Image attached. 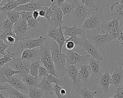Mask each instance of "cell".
Instances as JSON below:
<instances>
[{
	"instance_id": "4dcf8cb0",
	"label": "cell",
	"mask_w": 123,
	"mask_h": 98,
	"mask_svg": "<svg viewBox=\"0 0 123 98\" xmlns=\"http://www.w3.org/2000/svg\"><path fill=\"white\" fill-rule=\"evenodd\" d=\"M28 97L30 98H44L45 96L43 91L38 87H28Z\"/></svg>"
},
{
	"instance_id": "9f6ffc18",
	"label": "cell",
	"mask_w": 123,
	"mask_h": 98,
	"mask_svg": "<svg viewBox=\"0 0 123 98\" xmlns=\"http://www.w3.org/2000/svg\"></svg>"
},
{
	"instance_id": "b9f144b4",
	"label": "cell",
	"mask_w": 123,
	"mask_h": 98,
	"mask_svg": "<svg viewBox=\"0 0 123 98\" xmlns=\"http://www.w3.org/2000/svg\"><path fill=\"white\" fill-rule=\"evenodd\" d=\"M67 40L73 41L74 43V44H75V48H76V47H81V44H82V41H83L82 38H79L77 36H76V37H70L69 39H68Z\"/></svg>"
},
{
	"instance_id": "8992f818",
	"label": "cell",
	"mask_w": 123,
	"mask_h": 98,
	"mask_svg": "<svg viewBox=\"0 0 123 98\" xmlns=\"http://www.w3.org/2000/svg\"><path fill=\"white\" fill-rule=\"evenodd\" d=\"M87 40L99 50L108 47L111 41L109 34H99L98 33H91L86 35Z\"/></svg>"
},
{
	"instance_id": "4fadbf2b",
	"label": "cell",
	"mask_w": 123,
	"mask_h": 98,
	"mask_svg": "<svg viewBox=\"0 0 123 98\" xmlns=\"http://www.w3.org/2000/svg\"><path fill=\"white\" fill-rule=\"evenodd\" d=\"M28 29L27 22L20 18L19 20L13 24L12 30L19 40H21L25 37V34Z\"/></svg>"
},
{
	"instance_id": "7bdbcfd3",
	"label": "cell",
	"mask_w": 123,
	"mask_h": 98,
	"mask_svg": "<svg viewBox=\"0 0 123 98\" xmlns=\"http://www.w3.org/2000/svg\"><path fill=\"white\" fill-rule=\"evenodd\" d=\"M49 74L48 70L46 69V68L42 66H40L38 69V76L37 77H47L48 75Z\"/></svg>"
},
{
	"instance_id": "7a4b0ae2",
	"label": "cell",
	"mask_w": 123,
	"mask_h": 98,
	"mask_svg": "<svg viewBox=\"0 0 123 98\" xmlns=\"http://www.w3.org/2000/svg\"><path fill=\"white\" fill-rule=\"evenodd\" d=\"M50 45L46 40L44 43L40 46L39 61L49 74L58 78V75L51 58Z\"/></svg>"
},
{
	"instance_id": "f1b7e54d",
	"label": "cell",
	"mask_w": 123,
	"mask_h": 98,
	"mask_svg": "<svg viewBox=\"0 0 123 98\" xmlns=\"http://www.w3.org/2000/svg\"><path fill=\"white\" fill-rule=\"evenodd\" d=\"M62 30V26L55 28H49L47 36L51 38L53 41L56 42L60 34L63 33Z\"/></svg>"
},
{
	"instance_id": "5b68a950",
	"label": "cell",
	"mask_w": 123,
	"mask_h": 98,
	"mask_svg": "<svg viewBox=\"0 0 123 98\" xmlns=\"http://www.w3.org/2000/svg\"><path fill=\"white\" fill-rule=\"evenodd\" d=\"M46 40V38L43 37L41 36L36 39H31L29 37H25L18 42L15 48L18 52L22 53L25 49H31L40 46Z\"/></svg>"
},
{
	"instance_id": "ba28073f",
	"label": "cell",
	"mask_w": 123,
	"mask_h": 98,
	"mask_svg": "<svg viewBox=\"0 0 123 98\" xmlns=\"http://www.w3.org/2000/svg\"><path fill=\"white\" fill-rule=\"evenodd\" d=\"M11 62V67L14 70L20 72L18 74L22 78L29 73L31 62L22 59L21 58L14 57Z\"/></svg>"
},
{
	"instance_id": "cb8c5ba5",
	"label": "cell",
	"mask_w": 123,
	"mask_h": 98,
	"mask_svg": "<svg viewBox=\"0 0 123 98\" xmlns=\"http://www.w3.org/2000/svg\"><path fill=\"white\" fill-rule=\"evenodd\" d=\"M37 87L43 91L45 96L47 95H52L54 94L52 85L47 81L46 77L43 78L42 81L38 84Z\"/></svg>"
},
{
	"instance_id": "f907efd6",
	"label": "cell",
	"mask_w": 123,
	"mask_h": 98,
	"mask_svg": "<svg viewBox=\"0 0 123 98\" xmlns=\"http://www.w3.org/2000/svg\"><path fill=\"white\" fill-rule=\"evenodd\" d=\"M0 98H6V97H5L3 95V94L2 93L0 92Z\"/></svg>"
},
{
	"instance_id": "4316f807",
	"label": "cell",
	"mask_w": 123,
	"mask_h": 98,
	"mask_svg": "<svg viewBox=\"0 0 123 98\" xmlns=\"http://www.w3.org/2000/svg\"><path fill=\"white\" fill-rule=\"evenodd\" d=\"M78 75L80 79L82 82H88L91 76L89 65H81L80 69L78 71Z\"/></svg>"
},
{
	"instance_id": "f5cc1de1",
	"label": "cell",
	"mask_w": 123,
	"mask_h": 98,
	"mask_svg": "<svg viewBox=\"0 0 123 98\" xmlns=\"http://www.w3.org/2000/svg\"><path fill=\"white\" fill-rule=\"evenodd\" d=\"M2 0H0V2H2Z\"/></svg>"
},
{
	"instance_id": "8fae6325",
	"label": "cell",
	"mask_w": 123,
	"mask_h": 98,
	"mask_svg": "<svg viewBox=\"0 0 123 98\" xmlns=\"http://www.w3.org/2000/svg\"><path fill=\"white\" fill-rule=\"evenodd\" d=\"M83 41L81 46V48H83L85 51H86L88 54H90L92 58L98 60L100 61L103 59V57L101 55L99 49L91 44L86 38V36L82 37Z\"/></svg>"
},
{
	"instance_id": "db71d44e",
	"label": "cell",
	"mask_w": 123,
	"mask_h": 98,
	"mask_svg": "<svg viewBox=\"0 0 123 98\" xmlns=\"http://www.w3.org/2000/svg\"><path fill=\"white\" fill-rule=\"evenodd\" d=\"M0 23H1V21H0Z\"/></svg>"
},
{
	"instance_id": "e575fe53",
	"label": "cell",
	"mask_w": 123,
	"mask_h": 98,
	"mask_svg": "<svg viewBox=\"0 0 123 98\" xmlns=\"http://www.w3.org/2000/svg\"><path fill=\"white\" fill-rule=\"evenodd\" d=\"M13 24L8 19L1 22L0 28H1V35H5L12 31Z\"/></svg>"
},
{
	"instance_id": "5bb4252c",
	"label": "cell",
	"mask_w": 123,
	"mask_h": 98,
	"mask_svg": "<svg viewBox=\"0 0 123 98\" xmlns=\"http://www.w3.org/2000/svg\"><path fill=\"white\" fill-rule=\"evenodd\" d=\"M67 74L73 80V85L74 89H77L81 87L82 81L80 79L78 70L75 65H66Z\"/></svg>"
},
{
	"instance_id": "ac0fdd59",
	"label": "cell",
	"mask_w": 123,
	"mask_h": 98,
	"mask_svg": "<svg viewBox=\"0 0 123 98\" xmlns=\"http://www.w3.org/2000/svg\"><path fill=\"white\" fill-rule=\"evenodd\" d=\"M111 76V86L117 88L123 87V64L116 67Z\"/></svg>"
},
{
	"instance_id": "30bf717a",
	"label": "cell",
	"mask_w": 123,
	"mask_h": 98,
	"mask_svg": "<svg viewBox=\"0 0 123 98\" xmlns=\"http://www.w3.org/2000/svg\"><path fill=\"white\" fill-rule=\"evenodd\" d=\"M66 66L68 65H75L88 61L90 55H82L74 50H68L66 53Z\"/></svg>"
},
{
	"instance_id": "74e56055",
	"label": "cell",
	"mask_w": 123,
	"mask_h": 98,
	"mask_svg": "<svg viewBox=\"0 0 123 98\" xmlns=\"http://www.w3.org/2000/svg\"><path fill=\"white\" fill-rule=\"evenodd\" d=\"M40 66V62L39 60L31 62L29 70V72L30 73L31 76H33L37 78L38 69Z\"/></svg>"
},
{
	"instance_id": "60d3db41",
	"label": "cell",
	"mask_w": 123,
	"mask_h": 98,
	"mask_svg": "<svg viewBox=\"0 0 123 98\" xmlns=\"http://www.w3.org/2000/svg\"><path fill=\"white\" fill-rule=\"evenodd\" d=\"M33 11H23L21 12L20 16V18L23 20L27 22L29 20L33 18L32 16Z\"/></svg>"
},
{
	"instance_id": "e0dca14e",
	"label": "cell",
	"mask_w": 123,
	"mask_h": 98,
	"mask_svg": "<svg viewBox=\"0 0 123 98\" xmlns=\"http://www.w3.org/2000/svg\"><path fill=\"white\" fill-rule=\"evenodd\" d=\"M110 9L113 19L117 20L120 24H122L123 20V0H121L113 3Z\"/></svg>"
},
{
	"instance_id": "277c9868",
	"label": "cell",
	"mask_w": 123,
	"mask_h": 98,
	"mask_svg": "<svg viewBox=\"0 0 123 98\" xmlns=\"http://www.w3.org/2000/svg\"><path fill=\"white\" fill-rule=\"evenodd\" d=\"M104 22L102 16L99 14L90 15L84 22L82 29L91 30L93 33H98L101 31V25Z\"/></svg>"
},
{
	"instance_id": "52a82bcc",
	"label": "cell",
	"mask_w": 123,
	"mask_h": 98,
	"mask_svg": "<svg viewBox=\"0 0 123 98\" xmlns=\"http://www.w3.org/2000/svg\"><path fill=\"white\" fill-rule=\"evenodd\" d=\"M51 2L50 0H33L26 4L18 6L13 11L21 12L23 11H38L44 6H50Z\"/></svg>"
},
{
	"instance_id": "ab89813d",
	"label": "cell",
	"mask_w": 123,
	"mask_h": 98,
	"mask_svg": "<svg viewBox=\"0 0 123 98\" xmlns=\"http://www.w3.org/2000/svg\"><path fill=\"white\" fill-rule=\"evenodd\" d=\"M40 20L39 19H34L33 18L29 20L27 22V26L28 29L33 28V29H36L38 28L39 26V22Z\"/></svg>"
},
{
	"instance_id": "d6986e66",
	"label": "cell",
	"mask_w": 123,
	"mask_h": 98,
	"mask_svg": "<svg viewBox=\"0 0 123 98\" xmlns=\"http://www.w3.org/2000/svg\"><path fill=\"white\" fill-rule=\"evenodd\" d=\"M39 50L34 48L31 49H25L22 52L21 58L23 60L34 62L39 60Z\"/></svg>"
},
{
	"instance_id": "ffe728a7",
	"label": "cell",
	"mask_w": 123,
	"mask_h": 98,
	"mask_svg": "<svg viewBox=\"0 0 123 98\" xmlns=\"http://www.w3.org/2000/svg\"><path fill=\"white\" fill-rule=\"evenodd\" d=\"M89 67L90 71L91 76L93 77H98L101 74L102 65L99 61L93 58H89Z\"/></svg>"
},
{
	"instance_id": "603a6c76",
	"label": "cell",
	"mask_w": 123,
	"mask_h": 98,
	"mask_svg": "<svg viewBox=\"0 0 123 98\" xmlns=\"http://www.w3.org/2000/svg\"><path fill=\"white\" fill-rule=\"evenodd\" d=\"M53 91L58 98H70L71 88L69 85L60 87L55 84L53 87Z\"/></svg>"
},
{
	"instance_id": "7402d4cb",
	"label": "cell",
	"mask_w": 123,
	"mask_h": 98,
	"mask_svg": "<svg viewBox=\"0 0 123 98\" xmlns=\"http://www.w3.org/2000/svg\"><path fill=\"white\" fill-rule=\"evenodd\" d=\"M0 39L10 47L13 46L15 47H16L20 41L12 30L5 35L0 34Z\"/></svg>"
},
{
	"instance_id": "d590c367",
	"label": "cell",
	"mask_w": 123,
	"mask_h": 98,
	"mask_svg": "<svg viewBox=\"0 0 123 98\" xmlns=\"http://www.w3.org/2000/svg\"><path fill=\"white\" fill-rule=\"evenodd\" d=\"M6 90L9 95L13 96L16 98H30L28 96L25 95L23 92L18 91L9 85Z\"/></svg>"
},
{
	"instance_id": "bcb514c9",
	"label": "cell",
	"mask_w": 123,
	"mask_h": 98,
	"mask_svg": "<svg viewBox=\"0 0 123 98\" xmlns=\"http://www.w3.org/2000/svg\"><path fill=\"white\" fill-rule=\"evenodd\" d=\"M64 44H65V47L68 50H74V49L75 48V44L72 41L67 40L66 39Z\"/></svg>"
},
{
	"instance_id": "7dc6e473",
	"label": "cell",
	"mask_w": 123,
	"mask_h": 98,
	"mask_svg": "<svg viewBox=\"0 0 123 98\" xmlns=\"http://www.w3.org/2000/svg\"><path fill=\"white\" fill-rule=\"evenodd\" d=\"M65 1L64 0H54V5H56L57 7L58 8H61V6L62 5V4Z\"/></svg>"
},
{
	"instance_id": "2e32d148",
	"label": "cell",
	"mask_w": 123,
	"mask_h": 98,
	"mask_svg": "<svg viewBox=\"0 0 123 98\" xmlns=\"http://www.w3.org/2000/svg\"><path fill=\"white\" fill-rule=\"evenodd\" d=\"M22 79L18 74L14 75L9 79L7 84L20 92L28 91V87L23 82Z\"/></svg>"
},
{
	"instance_id": "f6af8a7d",
	"label": "cell",
	"mask_w": 123,
	"mask_h": 98,
	"mask_svg": "<svg viewBox=\"0 0 123 98\" xmlns=\"http://www.w3.org/2000/svg\"><path fill=\"white\" fill-rule=\"evenodd\" d=\"M10 46L4 43V42L0 39V54L4 55L5 54V51L7 48Z\"/></svg>"
},
{
	"instance_id": "f546056e",
	"label": "cell",
	"mask_w": 123,
	"mask_h": 98,
	"mask_svg": "<svg viewBox=\"0 0 123 98\" xmlns=\"http://www.w3.org/2000/svg\"><path fill=\"white\" fill-rule=\"evenodd\" d=\"M37 77H35L31 75L27 74L23 78V82L28 87H37L38 86V82Z\"/></svg>"
},
{
	"instance_id": "8d00e7d4",
	"label": "cell",
	"mask_w": 123,
	"mask_h": 98,
	"mask_svg": "<svg viewBox=\"0 0 123 98\" xmlns=\"http://www.w3.org/2000/svg\"><path fill=\"white\" fill-rule=\"evenodd\" d=\"M3 14L7 16V19H9L13 24L19 20L21 12H18L12 10V11L4 13Z\"/></svg>"
},
{
	"instance_id": "7c38bea8",
	"label": "cell",
	"mask_w": 123,
	"mask_h": 98,
	"mask_svg": "<svg viewBox=\"0 0 123 98\" xmlns=\"http://www.w3.org/2000/svg\"><path fill=\"white\" fill-rule=\"evenodd\" d=\"M96 82L105 93L111 92L110 86H111V76L108 68L106 69L103 74L97 77Z\"/></svg>"
},
{
	"instance_id": "9a60e30c",
	"label": "cell",
	"mask_w": 123,
	"mask_h": 98,
	"mask_svg": "<svg viewBox=\"0 0 123 98\" xmlns=\"http://www.w3.org/2000/svg\"><path fill=\"white\" fill-rule=\"evenodd\" d=\"M20 73V71L13 69L9 65L5 64L0 68V83L2 84L5 83H8L10 78Z\"/></svg>"
},
{
	"instance_id": "c3c4849f",
	"label": "cell",
	"mask_w": 123,
	"mask_h": 98,
	"mask_svg": "<svg viewBox=\"0 0 123 98\" xmlns=\"http://www.w3.org/2000/svg\"><path fill=\"white\" fill-rule=\"evenodd\" d=\"M32 16L34 19H37L39 17V14L37 11H34L32 12Z\"/></svg>"
},
{
	"instance_id": "11a10c76",
	"label": "cell",
	"mask_w": 123,
	"mask_h": 98,
	"mask_svg": "<svg viewBox=\"0 0 123 98\" xmlns=\"http://www.w3.org/2000/svg\"></svg>"
},
{
	"instance_id": "44dd1931",
	"label": "cell",
	"mask_w": 123,
	"mask_h": 98,
	"mask_svg": "<svg viewBox=\"0 0 123 98\" xmlns=\"http://www.w3.org/2000/svg\"><path fill=\"white\" fill-rule=\"evenodd\" d=\"M62 29H64L65 31L63 33L64 35L69 36L70 37H76L80 35L82 37L86 36L85 30L82 28H79L76 27V25L74 24L71 27L66 26L62 27Z\"/></svg>"
},
{
	"instance_id": "3957f363",
	"label": "cell",
	"mask_w": 123,
	"mask_h": 98,
	"mask_svg": "<svg viewBox=\"0 0 123 98\" xmlns=\"http://www.w3.org/2000/svg\"><path fill=\"white\" fill-rule=\"evenodd\" d=\"M74 10L69 17L74 24L83 23L85 20L90 15L91 11L78 0H74Z\"/></svg>"
},
{
	"instance_id": "f35d334b",
	"label": "cell",
	"mask_w": 123,
	"mask_h": 98,
	"mask_svg": "<svg viewBox=\"0 0 123 98\" xmlns=\"http://www.w3.org/2000/svg\"><path fill=\"white\" fill-rule=\"evenodd\" d=\"M80 3L84 5L90 11H96L98 10V7L95 5L94 0H79Z\"/></svg>"
},
{
	"instance_id": "681fc988",
	"label": "cell",
	"mask_w": 123,
	"mask_h": 98,
	"mask_svg": "<svg viewBox=\"0 0 123 98\" xmlns=\"http://www.w3.org/2000/svg\"><path fill=\"white\" fill-rule=\"evenodd\" d=\"M8 86V84L7 83L6 84H2L0 83V91L6 90Z\"/></svg>"
},
{
	"instance_id": "816d5d0a",
	"label": "cell",
	"mask_w": 123,
	"mask_h": 98,
	"mask_svg": "<svg viewBox=\"0 0 123 98\" xmlns=\"http://www.w3.org/2000/svg\"><path fill=\"white\" fill-rule=\"evenodd\" d=\"M9 96H10L9 98H16V97H15L13 96H12V95H9Z\"/></svg>"
},
{
	"instance_id": "d4e9b609",
	"label": "cell",
	"mask_w": 123,
	"mask_h": 98,
	"mask_svg": "<svg viewBox=\"0 0 123 98\" xmlns=\"http://www.w3.org/2000/svg\"><path fill=\"white\" fill-rule=\"evenodd\" d=\"M46 79L49 83L51 84L54 83L60 87L69 85V80L66 77L62 76L58 78L49 74L46 77Z\"/></svg>"
},
{
	"instance_id": "6f0895ef",
	"label": "cell",
	"mask_w": 123,
	"mask_h": 98,
	"mask_svg": "<svg viewBox=\"0 0 123 98\" xmlns=\"http://www.w3.org/2000/svg\"></svg>"
},
{
	"instance_id": "9c48e42d",
	"label": "cell",
	"mask_w": 123,
	"mask_h": 98,
	"mask_svg": "<svg viewBox=\"0 0 123 98\" xmlns=\"http://www.w3.org/2000/svg\"><path fill=\"white\" fill-rule=\"evenodd\" d=\"M63 13L61 8L54 4L50 10L49 28H55L62 26L63 22Z\"/></svg>"
},
{
	"instance_id": "83f0119b",
	"label": "cell",
	"mask_w": 123,
	"mask_h": 98,
	"mask_svg": "<svg viewBox=\"0 0 123 98\" xmlns=\"http://www.w3.org/2000/svg\"><path fill=\"white\" fill-rule=\"evenodd\" d=\"M18 6H20L18 0H9L7 3L4 4L2 7H0V12L4 13L13 10Z\"/></svg>"
},
{
	"instance_id": "d6a6232c",
	"label": "cell",
	"mask_w": 123,
	"mask_h": 98,
	"mask_svg": "<svg viewBox=\"0 0 123 98\" xmlns=\"http://www.w3.org/2000/svg\"><path fill=\"white\" fill-rule=\"evenodd\" d=\"M16 54L15 52H12L8 49L3 56L0 58V68L4 66L8 62H10L12 59L15 57Z\"/></svg>"
},
{
	"instance_id": "6da1fadb",
	"label": "cell",
	"mask_w": 123,
	"mask_h": 98,
	"mask_svg": "<svg viewBox=\"0 0 123 98\" xmlns=\"http://www.w3.org/2000/svg\"><path fill=\"white\" fill-rule=\"evenodd\" d=\"M50 52L52 61L58 75V78L62 77L67 74L66 54L60 52L58 44L53 40L50 45Z\"/></svg>"
},
{
	"instance_id": "484cf974",
	"label": "cell",
	"mask_w": 123,
	"mask_h": 98,
	"mask_svg": "<svg viewBox=\"0 0 123 98\" xmlns=\"http://www.w3.org/2000/svg\"><path fill=\"white\" fill-rule=\"evenodd\" d=\"M120 24L119 22L116 19H113L109 22H104L101 25V31L103 34H108L110 33L115 27Z\"/></svg>"
},
{
	"instance_id": "1f68e13d",
	"label": "cell",
	"mask_w": 123,
	"mask_h": 98,
	"mask_svg": "<svg viewBox=\"0 0 123 98\" xmlns=\"http://www.w3.org/2000/svg\"><path fill=\"white\" fill-rule=\"evenodd\" d=\"M74 8V0L70 3L65 1L61 7V9L63 15L69 17L72 12Z\"/></svg>"
},
{
	"instance_id": "ee69618b",
	"label": "cell",
	"mask_w": 123,
	"mask_h": 98,
	"mask_svg": "<svg viewBox=\"0 0 123 98\" xmlns=\"http://www.w3.org/2000/svg\"><path fill=\"white\" fill-rule=\"evenodd\" d=\"M114 94L113 98H123V87L117 88L115 91H113Z\"/></svg>"
},
{
	"instance_id": "836d02e7",
	"label": "cell",
	"mask_w": 123,
	"mask_h": 98,
	"mask_svg": "<svg viewBox=\"0 0 123 98\" xmlns=\"http://www.w3.org/2000/svg\"><path fill=\"white\" fill-rule=\"evenodd\" d=\"M78 94L81 96L82 98H95L94 96L97 94V91H91L87 87L81 88V87L77 89Z\"/></svg>"
}]
</instances>
